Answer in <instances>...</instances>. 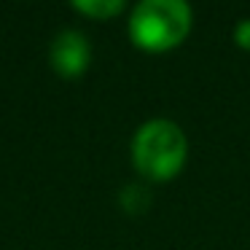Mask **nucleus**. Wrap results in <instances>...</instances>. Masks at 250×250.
Instances as JSON below:
<instances>
[{"instance_id": "f257e3e1", "label": "nucleus", "mask_w": 250, "mask_h": 250, "mask_svg": "<svg viewBox=\"0 0 250 250\" xmlns=\"http://www.w3.org/2000/svg\"><path fill=\"white\" fill-rule=\"evenodd\" d=\"M129 159L143 180L167 183L183 172L188 159V137L178 121L148 119L132 135Z\"/></svg>"}, {"instance_id": "f03ea898", "label": "nucleus", "mask_w": 250, "mask_h": 250, "mask_svg": "<svg viewBox=\"0 0 250 250\" xmlns=\"http://www.w3.org/2000/svg\"><path fill=\"white\" fill-rule=\"evenodd\" d=\"M194 11L183 0H140L132 6L126 33L135 49L148 54L172 51L188 38Z\"/></svg>"}, {"instance_id": "7ed1b4c3", "label": "nucleus", "mask_w": 250, "mask_h": 250, "mask_svg": "<svg viewBox=\"0 0 250 250\" xmlns=\"http://www.w3.org/2000/svg\"><path fill=\"white\" fill-rule=\"evenodd\" d=\"M49 65L60 78H81L92 65V43L81 30H60L49 46Z\"/></svg>"}, {"instance_id": "20e7f679", "label": "nucleus", "mask_w": 250, "mask_h": 250, "mask_svg": "<svg viewBox=\"0 0 250 250\" xmlns=\"http://www.w3.org/2000/svg\"><path fill=\"white\" fill-rule=\"evenodd\" d=\"M70 8L92 22H110L126 11L124 0H73Z\"/></svg>"}, {"instance_id": "39448f33", "label": "nucleus", "mask_w": 250, "mask_h": 250, "mask_svg": "<svg viewBox=\"0 0 250 250\" xmlns=\"http://www.w3.org/2000/svg\"><path fill=\"white\" fill-rule=\"evenodd\" d=\"M135 202H140V207L146 210L148 202H151V196H148V188L140 183H129L124 186V191H121V207H124L126 212H132V215H137V205Z\"/></svg>"}, {"instance_id": "423d86ee", "label": "nucleus", "mask_w": 250, "mask_h": 250, "mask_svg": "<svg viewBox=\"0 0 250 250\" xmlns=\"http://www.w3.org/2000/svg\"><path fill=\"white\" fill-rule=\"evenodd\" d=\"M234 43H237L239 49L250 51V17L237 22V27H234Z\"/></svg>"}]
</instances>
